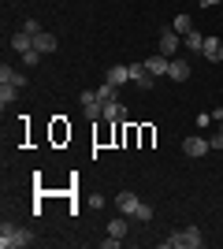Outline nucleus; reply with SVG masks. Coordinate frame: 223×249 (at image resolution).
Listing matches in <instances>:
<instances>
[{
	"label": "nucleus",
	"mask_w": 223,
	"mask_h": 249,
	"mask_svg": "<svg viewBox=\"0 0 223 249\" xmlns=\"http://www.w3.org/2000/svg\"><path fill=\"white\" fill-rule=\"evenodd\" d=\"M0 86H26V74L19 71V67H8V63H4V67H0Z\"/></svg>",
	"instance_id": "7"
},
{
	"label": "nucleus",
	"mask_w": 223,
	"mask_h": 249,
	"mask_svg": "<svg viewBox=\"0 0 223 249\" xmlns=\"http://www.w3.org/2000/svg\"><path fill=\"white\" fill-rule=\"evenodd\" d=\"M34 49H37V52L45 56V52H56V49H60V41H56V34L37 30V34H34Z\"/></svg>",
	"instance_id": "6"
},
{
	"label": "nucleus",
	"mask_w": 223,
	"mask_h": 249,
	"mask_svg": "<svg viewBox=\"0 0 223 249\" xmlns=\"http://www.w3.org/2000/svg\"><path fill=\"white\" fill-rule=\"evenodd\" d=\"M15 97H19V86H0V104H4V108H8Z\"/></svg>",
	"instance_id": "18"
},
{
	"label": "nucleus",
	"mask_w": 223,
	"mask_h": 249,
	"mask_svg": "<svg viewBox=\"0 0 223 249\" xmlns=\"http://www.w3.org/2000/svg\"><path fill=\"white\" fill-rule=\"evenodd\" d=\"M201 4L205 8H216V4H223V0H201Z\"/></svg>",
	"instance_id": "23"
},
{
	"label": "nucleus",
	"mask_w": 223,
	"mask_h": 249,
	"mask_svg": "<svg viewBox=\"0 0 223 249\" xmlns=\"http://www.w3.org/2000/svg\"><path fill=\"white\" fill-rule=\"evenodd\" d=\"M208 149H212V145H208L205 138H197V134L182 142V153H186V156H193V160H197V156H205V153H208Z\"/></svg>",
	"instance_id": "8"
},
{
	"label": "nucleus",
	"mask_w": 223,
	"mask_h": 249,
	"mask_svg": "<svg viewBox=\"0 0 223 249\" xmlns=\"http://www.w3.org/2000/svg\"><path fill=\"white\" fill-rule=\"evenodd\" d=\"M171 26H175V30H179L182 37H186V34L193 30V26H190V15H175V22H171Z\"/></svg>",
	"instance_id": "19"
},
{
	"label": "nucleus",
	"mask_w": 223,
	"mask_h": 249,
	"mask_svg": "<svg viewBox=\"0 0 223 249\" xmlns=\"http://www.w3.org/2000/svg\"><path fill=\"white\" fill-rule=\"evenodd\" d=\"M116 205H119V212H123V216H134L141 201H138V194H130V190H123V194L116 197Z\"/></svg>",
	"instance_id": "10"
},
{
	"label": "nucleus",
	"mask_w": 223,
	"mask_h": 249,
	"mask_svg": "<svg viewBox=\"0 0 223 249\" xmlns=\"http://www.w3.org/2000/svg\"><path fill=\"white\" fill-rule=\"evenodd\" d=\"M30 242H34V234L26 227H15V223L0 227V249H26Z\"/></svg>",
	"instance_id": "1"
},
{
	"label": "nucleus",
	"mask_w": 223,
	"mask_h": 249,
	"mask_svg": "<svg viewBox=\"0 0 223 249\" xmlns=\"http://www.w3.org/2000/svg\"><path fill=\"white\" fill-rule=\"evenodd\" d=\"M130 82L138 86V89H153V86H156V74L149 71L145 63H130Z\"/></svg>",
	"instance_id": "4"
},
{
	"label": "nucleus",
	"mask_w": 223,
	"mask_h": 249,
	"mask_svg": "<svg viewBox=\"0 0 223 249\" xmlns=\"http://www.w3.org/2000/svg\"><path fill=\"white\" fill-rule=\"evenodd\" d=\"M104 119H108V123H123V119H127V108H123L119 101L104 104Z\"/></svg>",
	"instance_id": "14"
},
{
	"label": "nucleus",
	"mask_w": 223,
	"mask_h": 249,
	"mask_svg": "<svg viewBox=\"0 0 223 249\" xmlns=\"http://www.w3.org/2000/svg\"><path fill=\"white\" fill-rule=\"evenodd\" d=\"M145 67H149V71H153V74L160 78V74H168V67H171V56H153V60H145Z\"/></svg>",
	"instance_id": "15"
},
{
	"label": "nucleus",
	"mask_w": 223,
	"mask_h": 249,
	"mask_svg": "<svg viewBox=\"0 0 223 249\" xmlns=\"http://www.w3.org/2000/svg\"><path fill=\"white\" fill-rule=\"evenodd\" d=\"M201 56H205L208 63H220V60H223V41H220V37H205Z\"/></svg>",
	"instance_id": "9"
},
{
	"label": "nucleus",
	"mask_w": 223,
	"mask_h": 249,
	"mask_svg": "<svg viewBox=\"0 0 223 249\" xmlns=\"http://www.w3.org/2000/svg\"><path fill=\"white\" fill-rule=\"evenodd\" d=\"M78 101H82V112H86V119H89V123L104 119V104H101V97H97L93 89H86V93L78 97Z\"/></svg>",
	"instance_id": "3"
},
{
	"label": "nucleus",
	"mask_w": 223,
	"mask_h": 249,
	"mask_svg": "<svg viewBox=\"0 0 223 249\" xmlns=\"http://www.w3.org/2000/svg\"><path fill=\"white\" fill-rule=\"evenodd\" d=\"M116 89H119V86H112V82H104V86H101V89H97L101 104H112V101H116Z\"/></svg>",
	"instance_id": "17"
},
{
	"label": "nucleus",
	"mask_w": 223,
	"mask_h": 249,
	"mask_svg": "<svg viewBox=\"0 0 223 249\" xmlns=\"http://www.w3.org/2000/svg\"><path fill=\"white\" fill-rule=\"evenodd\" d=\"M168 78H171V82H186V78H190V63H186V60H171Z\"/></svg>",
	"instance_id": "12"
},
{
	"label": "nucleus",
	"mask_w": 223,
	"mask_h": 249,
	"mask_svg": "<svg viewBox=\"0 0 223 249\" xmlns=\"http://www.w3.org/2000/svg\"><path fill=\"white\" fill-rule=\"evenodd\" d=\"M186 45H190L193 52H201V49H205V37H201L197 30H190V34H186Z\"/></svg>",
	"instance_id": "20"
},
{
	"label": "nucleus",
	"mask_w": 223,
	"mask_h": 249,
	"mask_svg": "<svg viewBox=\"0 0 223 249\" xmlns=\"http://www.w3.org/2000/svg\"><path fill=\"white\" fill-rule=\"evenodd\" d=\"M108 234H116V238H127V216H119L108 223Z\"/></svg>",
	"instance_id": "16"
},
{
	"label": "nucleus",
	"mask_w": 223,
	"mask_h": 249,
	"mask_svg": "<svg viewBox=\"0 0 223 249\" xmlns=\"http://www.w3.org/2000/svg\"><path fill=\"white\" fill-rule=\"evenodd\" d=\"M220 134H223V119H220Z\"/></svg>",
	"instance_id": "24"
},
{
	"label": "nucleus",
	"mask_w": 223,
	"mask_h": 249,
	"mask_svg": "<svg viewBox=\"0 0 223 249\" xmlns=\"http://www.w3.org/2000/svg\"><path fill=\"white\" fill-rule=\"evenodd\" d=\"M104 82H112V86H127V82H130V67H127V63H116V67H108Z\"/></svg>",
	"instance_id": "11"
},
{
	"label": "nucleus",
	"mask_w": 223,
	"mask_h": 249,
	"mask_svg": "<svg viewBox=\"0 0 223 249\" xmlns=\"http://www.w3.org/2000/svg\"><path fill=\"white\" fill-rule=\"evenodd\" d=\"M179 37H182V34L175 30V26L160 30V56H175V49H179Z\"/></svg>",
	"instance_id": "5"
},
{
	"label": "nucleus",
	"mask_w": 223,
	"mask_h": 249,
	"mask_svg": "<svg viewBox=\"0 0 223 249\" xmlns=\"http://www.w3.org/2000/svg\"><path fill=\"white\" fill-rule=\"evenodd\" d=\"M134 219H141V223H145V219H153V208H149L145 201H141V205H138V212H134Z\"/></svg>",
	"instance_id": "22"
},
{
	"label": "nucleus",
	"mask_w": 223,
	"mask_h": 249,
	"mask_svg": "<svg viewBox=\"0 0 223 249\" xmlns=\"http://www.w3.org/2000/svg\"><path fill=\"white\" fill-rule=\"evenodd\" d=\"M11 49L19 52V56H22V52H30V49H34V34L19 30V34H15V37H11Z\"/></svg>",
	"instance_id": "13"
},
{
	"label": "nucleus",
	"mask_w": 223,
	"mask_h": 249,
	"mask_svg": "<svg viewBox=\"0 0 223 249\" xmlns=\"http://www.w3.org/2000/svg\"><path fill=\"white\" fill-rule=\"evenodd\" d=\"M168 249H201L205 238H201V227H186V231H175L171 238H164Z\"/></svg>",
	"instance_id": "2"
},
{
	"label": "nucleus",
	"mask_w": 223,
	"mask_h": 249,
	"mask_svg": "<svg viewBox=\"0 0 223 249\" xmlns=\"http://www.w3.org/2000/svg\"><path fill=\"white\" fill-rule=\"evenodd\" d=\"M37 60H41V52H37V49L22 52V63H26V67H37Z\"/></svg>",
	"instance_id": "21"
}]
</instances>
